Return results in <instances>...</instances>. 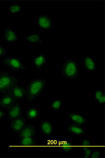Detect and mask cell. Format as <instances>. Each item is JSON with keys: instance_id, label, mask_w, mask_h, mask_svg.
<instances>
[{"instance_id": "25", "label": "cell", "mask_w": 105, "mask_h": 158, "mask_svg": "<svg viewBox=\"0 0 105 158\" xmlns=\"http://www.w3.org/2000/svg\"><path fill=\"white\" fill-rule=\"evenodd\" d=\"M101 156L100 152L99 151H94L91 153L90 157L92 158H99Z\"/></svg>"}, {"instance_id": "10", "label": "cell", "mask_w": 105, "mask_h": 158, "mask_svg": "<svg viewBox=\"0 0 105 158\" xmlns=\"http://www.w3.org/2000/svg\"><path fill=\"white\" fill-rule=\"evenodd\" d=\"M38 23L40 27L44 29H49L52 27L51 20L46 15H41L39 17Z\"/></svg>"}, {"instance_id": "22", "label": "cell", "mask_w": 105, "mask_h": 158, "mask_svg": "<svg viewBox=\"0 0 105 158\" xmlns=\"http://www.w3.org/2000/svg\"><path fill=\"white\" fill-rule=\"evenodd\" d=\"M62 103V99H58L52 102L51 106L52 109L56 110H59L61 107Z\"/></svg>"}, {"instance_id": "23", "label": "cell", "mask_w": 105, "mask_h": 158, "mask_svg": "<svg viewBox=\"0 0 105 158\" xmlns=\"http://www.w3.org/2000/svg\"><path fill=\"white\" fill-rule=\"evenodd\" d=\"M21 9L20 5H14L9 8L10 11L12 13H15L19 12Z\"/></svg>"}, {"instance_id": "19", "label": "cell", "mask_w": 105, "mask_h": 158, "mask_svg": "<svg viewBox=\"0 0 105 158\" xmlns=\"http://www.w3.org/2000/svg\"><path fill=\"white\" fill-rule=\"evenodd\" d=\"M96 101L99 103L104 104L105 102V95L103 91L101 90L97 91L94 94Z\"/></svg>"}, {"instance_id": "7", "label": "cell", "mask_w": 105, "mask_h": 158, "mask_svg": "<svg viewBox=\"0 0 105 158\" xmlns=\"http://www.w3.org/2000/svg\"><path fill=\"white\" fill-rule=\"evenodd\" d=\"M36 132V128L32 125L24 126L20 132L19 136L21 139L27 137H32Z\"/></svg>"}, {"instance_id": "4", "label": "cell", "mask_w": 105, "mask_h": 158, "mask_svg": "<svg viewBox=\"0 0 105 158\" xmlns=\"http://www.w3.org/2000/svg\"><path fill=\"white\" fill-rule=\"evenodd\" d=\"M4 63L7 66L14 70L25 69L19 59L15 57H7L4 60Z\"/></svg>"}, {"instance_id": "1", "label": "cell", "mask_w": 105, "mask_h": 158, "mask_svg": "<svg viewBox=\"0 0 105 158\" xmlns=\"http://www.w3.org/2000/svg\"><path fill=\"white\" fill-rule=\"evenodd\" d=\"M45 81L43 79H35L32 81L27 87L26 94L28 101H32L43 91Z\"/></svg>"}, {"instance_id": "15", "label": "cell", "mask_w": 105, "mask_h": 158, "mask_svg": "<svg viewBox=\"0 0 105 158\" xmlns=\"http://www.w3.org/2000/svg\"><path fill=\"white\" fill-rule=\"evenodd\" d=\"M84 64L89 71H94L96 69V65L95 63L91 57H86L84 60Z\"/></svg>"}, {"instance_id": "9", "label": "cell", "mask_w": 105, "mask_h": 158, "mask_svg": "<svg viewBox=\"0 0 105 158\" xmlns=\"http://www.w3.org/2000/svg\"><path fill=\"white\" fill-rule=\"evenodd\" d=\"M15 101L12 95L8 93L0 99V107L3 109L9 108L15 104Z\"/></svg>"}, {"instance_id": "20", "label": "cell", "mask_w": 105, "mask_h": 158, "mask_svg": "<svg viewBox=\"0 0 105 158\" xmlns=\"http://www.w3.org/2000/svg\"><path fill=\"white\" fill-rule=\"evenodd\" d=\"M62 151L65 153H68L71 151L73 149V144L69 141L65 142L64 144H62Z\"/></svg>"}, {"instance_id": "27", "label": "cell", "mask_w": 105, "mask_h": 158, "mask_svg": "<svg viewBox=\"0 0 105 158\" xmlns=\"http://www.w3.org/2000/svg\"><path fill=\"white\" fill-rule=\"evenodd\" d=\"M5 54V50L0 44V58L3 56Z\"/></svg>"}, {"instance_id": "8", "label": "cell", "mask_w": 105, "mask_h": 158, "mask_svg": "<svg viewBox=\"0 0 105 158\" xmlns=\"http://www.w3.org/2000/svg\"><path fill=\"white\" fill-rule=\"evenodd\" d=\"M8 93L12 95L15 100L23 99L26 95V91L23 87L16 85Z\"/></svg>"}, {"instance_id": "18", "label": "cell", "mask_w": 105, "mask_h": 158, "mask_svg": "<svg viewBox=\"0 0 105 158\" xmlns=\"http://www.w3.org/2000/svg\"><path fill=\"white\" fill-rule=\"evenodd\" d=\"M45 58L43 54L38 55L33 60L34 64L38 68H40L45 62Z\"/></svg>"}, {"instance_id": "29", "label": "cell", "mask_w": 105, "mask_h": 158, "mask_svg": "<svg viewBox=\"0 0 105 158\" xmlns=\"http://www.w3.org/2000/svg\"><path fill=\"white\" fill-rule=\"evenodd\" d=\"M0 12H1V9H0Z\"/></svg>"}, {"instance_id": "5", "label": "cell", "mask_w": 105, "mask_h": 158, "mask_svg": "<svg viewBox=\"0 0 105 158\" xmlns=\"http://www.w3.org/2000/svg\"><path fill=\"white\" fill-rule=\"evenodd\" d=\"M26 121L24 118L20 117L12 120L10 127L15 132H20L25 126Z\"/></svg>"}, {"instance_id": "26", "label": "cell", "mask_w": 105, "mask_h": 158, "mask_svg": "<svg viewBox=\"0 0 105 158\" xmlns=\"http://www.w3.org/2000/svg\"><path fill=\"white\" fill-rule=\"evenodd\" d=\"M91 149L89 148L84 151L83 156L84 158H86L90 157L91 154Z\"/></svg>"}, {"instance_id": "13", "label": "cell", "mask_w": 105, "mask_h": 158, "mask_svg": "<svg viewBox=\"0 0 105 158\" xmlns=\"http://www.w3.org/2000/svg\"><path fill=\"white\" fill-rule=\"evenodd\" d=\"M67 130L68 132L76 135H81L85 133L84 129L77 125H71L68 126Z\"/></svg>"}, {"instance_id": "12", "label": "cell", "mask_w": 105, "mask_h": 158, "mask_svg": "<svg viewBox=\"0 0 105 158\" xmlns=\"http://www.w3.org/2000/svg\"><path fill=\"white\" fill-rule=\"evenodd\" d=\"M73 122L78 125H82L86 122V118L83 116L76 113H71L68 115Z\"/></svg>"}, {"instance_id": "16", "label": "cell", "mask_w": 105, "mask_h": 158, "mask_svg": "<svg viewBox=\"0 0 105 158\" xmlns=\"http://www.w3.org/2000/svg\"><path fill=\"white\" fill-rule=\"evenodd\" d=\"M4 37L6 40L9 42L14 41L18 39L17 36L15 33L9 28H7L5 30Z\"/></svg>"}, {"instance_id": "14", "label": "cell", "mask_w": 105, "mask_h": 158, "mask_svg": "<svg viewBox=\"0 0 105 158\" xmlns=\"http://www.w3.org/2000/svg\"><path fill=\"white\" fill-rule=\"evenodd\" d=\"M39 115V110L35 107H31L26 112V116L29 120H33L37 118Z\"/></svg>"}, {"instance_id": "28", "label": "cell", "mask_w": 105, "mask_h": 158, "mask_svg": "<svg viewBox=\"0 0 105 158\" xmlns=\"http://www.w3.org/2000/svg\"><path fill=\"white\" fill-rule=\"evenodd\" d=\"M5 114L1 110H0V120H1L5 116Z\"/></svg>"}, {"instance_id": "17", "label": "cell", "mask_w": 105, "mask_h": 158, "mask_svg": "<svg viewBox=\"0 0 105 158\" xmlns=\"http://www.w3.org/2000/svg\"><path fill=\"white\" fill-rule=\"evenodd\" d=\"M36 141L32 137H27L22 139L19 142L21 146H34L36 145Z\"/></svg>"}, {"instance_id": "24", "label": "cell", "mask_w": 105, "mask_h": 158, "mask_svg": "<svg viewBox=\"0 0 105 158\" xmlns=\"http://www.w3.org/2000/svg\"><path fill=\"white\" fill-rule=\"evenodd\" d=\"M82 146L83 147V151L89 148L90 146V141L88 139H85L84 140L82 144Z\"/></svg>"}, {"instance_id": "3", "label": "cell", "mask_w": 105, "mask_h": 158, "mask_svg": "<svg viewBox=\"0 0 105 158\" xmlns=\"http://www.w3.org/2000/svg\"><path fill=\"white\" fill-rule=\"evenodd\" d=\"M62 71L66 77L70 78H74L78 74L77 65L73 60H68L63 65Z\"/></svg>"}, {"instance_id": "11", "label": "cell", "mask_w": 105, "mask_h": 158, "mask_svg": "<svg viewBox=\"0 0 105 158\" xmlns=\"http://www.w3.org/2000/svg\"><path fill=\"white\" fill-rule=\"evenodd\" d=\"M41 130L44 135H51L53 130V126L52 123L48 121H43L41 124Z\"/></svg>"}, {"instance_id": "21", "label": "cell", "mask_w": 105, "mask_h": 158, "mask_svg": "<svg viewBox=\"0 0 105 158\" xmlns=\"http://www.w3.org/2000/svg\"><path fill=\"white\" fill-rule=\"evenodd\" d=\"M26 39L28 41L33 43H40L42 41L40 36L36 34H32L29 35L26 38Z\"/></svg>"}, {"instance_id": "6", "label": "cell", "mask_w": 105, "mask_h": 158, "mask_svg": "<svg viewBox=\"0 0 105 158\" xmlns=\"http://www.w3.org/2000/svg\"><path fill=\"white\" fill-rule=\"evenodd\" d=\"M8 115L10 119L12 120L21 116L22 109L19 103L13 105L8 110Z\"/></svg>"}, {"instance_id": "2", "label": "cell", "mask_w": 105, "mask_h": 158, "mask_svg": "<svg viewBox=\"0 0 105 158\" xmlns=\"http://www.w3.org/2000/svg\"><path fill=\"white\" fill-rule=\"evenodd\" d=\"M18 80L17 78L6 73H0V94L8 93L17 85Z\"/></svg>"}]
</instances>
